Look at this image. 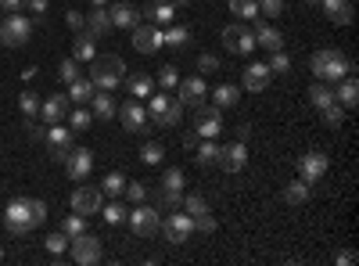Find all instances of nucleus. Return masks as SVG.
Here are the masks:
<instances>
[{
  "mask_svg": "<svg viewBox=\"0 0 359 266\" xmlns=\"http://www.w3.org/2000/svg\"><path fill=\"white\" fill-rule=\"evenodd\" d=\"M327 169H331V159H327L323 152H309V155L298 159V176H302L306 184H316Z\"/></svg>",
  "mask_w": 359,
  "mask_h": 266,
  "instance_id": "obj_16",
  "label": "nucleus"
},
{
  "mask_svg": "<svg viewBox=\"0 0 359 266\" xmlns=\"http://www.w3.org/2000/svg\"><path fill=\"white\" fill-rule=\"evenodd\" d=\"M187 44H191V29H187V25H172V29H162V47L184 51Z\"/></svg>",
  "mask_w": 359,
  "mask_h": 266,
  "instance_id": "obj_30",
  "label": "nucleus"
},
{
  "mask_svg": "<svg viewBox=\"0 0 359 266\" xmlns=\"http://www.w3.org/2000/svg\"><path fill=\"white\" fill-rule=\"evenodd\" d=\"M123 83H126L130 98H137V101H140V98H151V86H155V83H151V76H144V72H137V76H126Z\"/></svg>",
  "mask_w": 359,
  "mask_h": 266,
  "instance_id": "obj_33",
  "label": "nucleus"
},
{
  "mask_svg": "<svg viewBox=\"0 0 359 266\" xmlns=\"http://www.w3.org/2000/svg\"><path fill=\"white\" fill-rule=\"evenodd\" d=\"M72 58H76L79 65H83V62L90 65V62L97 58V40L90 36V33H76V40H72Z\"/></svg>",
  "mask_w": 359,
  "mask_h": 266,
  "instance_id": "obj_24",
  "label": "nucleus"
},
{
  "mask_svg": "<svg viewBox=\"0 0 359 266\" xmlns=\"http://www.w3.org/2000/svg\"><path fill=\"white\" fill-rule=\"evenodd\" d=\"M287 11V4H284V0H259V15H266L269 22H273V18H280Z\"/></svg>",
  "mask_w": 359,
  "mask_h": 266,
  "instance_id": "obj_45",
  "label": "nucleus"
},
{
  "mask_svg": "<svg viewBox=\"0 0 359 266\" xmlns=\"http://www.w3.org/2000/svg\"><path fill=\"white\" fill-rule=\"evenodd\" d=\"M90 98H94V83H90V79H72L69 83V101L90 105Z\"/></svg>",
  "mask_w": 359,
  "mask_h": 266,
  "instance_id": "obj_36",
  "label": "nucleus"
},
{
  "mask_svg": "<svg viewBox=\"0 0 359 266\" xmlns=\"http://www.w3.org/2000/svg\"><path fill=\"white\" fill-rule=\"evenodd\" d=\"M194 159H198V166H216V159H219V144H216V137H201Z\"/></svg>",
  "mask_w": 359,
  "mask_h": 266,
  "instance_id": "obj_34",
  "label": "nucleus"
},
{
  "mask_svg": "<svg viewBox=\"0 0 359 266\" xmlns=\"http://www.w3.org/2000/svg\"><path fill=\"white\" fill-rule=\"evenodd\" d=\"M198 72H201V76L219 72V58H216V54H201V58H198Z\"/></svg>",
  "mask_w": 359,
  "mask_h": 266,
  "instance_id": "obj_52",
  "label": "nucleus"
},
{
  "mask_svg": "<svg viewBox=\"0 0 359 266\" xmlns=\"http://www.w3.org/2000/svg\"><path fill=\"white\" fill-rule=\"evenodd\" d=\"M118 119H123V126L130 130V133H144L147 130V108L137 101V98H130V101H123L118 105Z\"/></svg>",
  "mask_w": 359,
  "mask_h": 266,
  "instance_id": "obj_13",
  "label": "nucleus"
},
{
  "mask_svg": "<svg viewBox=\"0 0 359 266\" xmlns=\"http://www.w3.org/2000/svg\"><path fill=\"white\" fill-rule=\"evenodd\" d=\"M57 76H62L65 83H72V79H79V62L76 58H65L62 65H57Z\"/></svg>",
  "mask_w": 359,
  "mask_h": 266,
  "instance_id": "obj_51",
  "label": "nucleus"
},
{
  "mask_svg": "<svg viewBox=\"0 0 359 266\" xmlns=\"http://www.w3.org/2000/svg\"><path fill=\"white\" fill-rule=\"evenodd\" d=\"M0 11H25V0H0Z\"/></svg>",
  "mask_w": 359,
  "mask_h": 266,
  "instance_id": "obj_58",
  "label": "nucleus"
},
{
  "mask_svg": "<svg viewBox=\"0 0 359 266\" xmlns=\"http://www.w3.org/2000/svg\"><path fill=\"white\" fill-rule=\"evenodd\" d=\"M130 33H133L130 44H133L140 54H155V51H162V29H158V25H133Z\"/></svg>",
  "mask_w": 359,
  "mask_h": 266,
  "instance_id": "obj_17",
  "label": "nucleus"
},
{
  "mask_svg": "<svg viewBox=\"0 0 359 266\" xmlns=\"http://www.w3.org/2000/svg\"><path fill=\"white\" fill-rule=\"evenodd\" d=\"M287 205H291V209H298V205H306L309 201V184L302 180V176H298V180H291L287 187H284V194H280Z\"/></svg>",
  "mask_w": 359,
  "mask_h": 266,
  "instance_id": "obj_28",
  "label": "nucleus"
},
{
  "mask_svg": "<svg viewBox=\"0 0 359 266\" xmlns=\"http://www.w3.org/2000/svg\"><path fill=\"white\" fill-rule=\"evenodd\" d=\"M147 15H151L155 25H169L172 15H176V8L169 4V0H151V4H147Z\"/></svg>",
  "mask_w": 359,
  "mask_h": 266,
  "instance_id": "obj_35",
  "label": "nucleus"
},
{
  "mask_svg": "<svg viewBox=\"0 0 359 266\" xmlns=\"http://www.w3.org/2000/svg\"><path fill=\"white\" fill-rule=\"evenodd\" d=\"M165 241H172V245H184L187 238H191V234H194V220L187 216V213H176L172 209V216L165 220Z\"/></svg>",
  "mask_w": 359,
  "mask_h": 266,
  "instance_id": "obj_18",
  "label": "nucleus"
},
{
  "mask_svg": "<svg viewBox=\"0 0 359 266\" xmlns=\"http://www.w3.org/2000/svg\"><path fill=\"white\" fill-rule=\"evenodd\" d=\"M219 130H223V108H205V105H198L194 108V133L198 137H219Z\"/></svg>",
  "mask_w": 359,
  "mask_h": 266,
  "instance_id": "obj_11",
  "label": "nucleus"
},
{
  "mask_svg": "<svg viewBox=\"0 0 359 266\" xmlns=\"http://www.w3.org/2000/svg\"><path fill=\"white\" fill-rule=\"evenodd\" d=\"M269 79H273L269 65H262V62H252V65H245L241 86H245V91H252V94H262V91H269Z\"/></svg>",
  "mask_w": 359,
  "mask_h": 266,
  "instance_id": "obj_19",
  "label": "nucleus"
},
{
  "mask_svg": "<svg viewBox=\"0 0 359 266\" xmlns=\"http://www.w3.org/2000/svg\"><path fill=\"white\" fill-rule=\"evenodd\" d=\"M212 101H216V108H233L237 101H241V86H233V83H219L216 91H212Z\"/></svg>",
  "mask_w": 359,
  "mask_h": 266,
  "instance_id": "obj_32",
  "label": "nucleus"
},
{
  "mask_svg": "<svg viewBox=\"0 0 359 266\" xmlns=\"http://www.w3.org/2000/svg\"><path fill=\"white\" fill-rule=\"evenodd\" d=\"M158 83H162V91H176V83H180L176 65H162V69H158Z\"/></svg>",
  "mask_w": 359,
  "mask_h": 266,
  "instance_id": "obj_48",
  "label": "nucleus"
},
{
  "mask_svg": "<svg viewBox=\"0 0 359 266\" xmlns=\"http://www.w3.org/2000/svg\"><path fill=\"white\" fill-rule=\"evenodd\" d=\"M309 69H313V72H316V79H323V83H338V79H345L355 65L348 62V58H345L341 51L323 47V51H316V54H313Z\"/></svg>",
  "mask_w": 359,
  "mask_h": 266,
  "instance_id": "obj_2",
  "label": "nucleus"
},
{
  "mask_svg": "<svg viewBox=\"0 0 359 266\" xmlns=\"http://www.w3.org/2000/svg\"><path fill=\"white\" fill-rule=\"evenodd\" d=\"M62 230L69 234V238H79V234H86V216H79V213H72V216H65V223H62Z\"/></svg>",
  "mask_w": 359,
  "mask_h": 266,
  "instance_id": "obj_46",
  "label": "nucleus"
},
{
  "mask_svg": "<svg viewBox=\"0 0 359 266\" xmlns=\"http://www.w3.org/2000/svg\"><path fill=\"white\" fill-rule=\"evenodd\" d=\"M101 255H104V248H101V241L90 230L69 241V259L79 262V266H94V262H101Z\"/></svg>",
  "mask_w": 359,
  "mask_h": 266,
  "instance_id": "obj_8",
  "label": "nucleus"
},
{
  "mask_svg": "<svg viewBox=\"0 0 359 266\" xmlns=\"http://www.w3.org/2000/svg\"><path fill=\"white\" fill-rule=\"evenodd\" d=\"M65 166V173H69V180H86L90 176V169H94V152H90V147H72L69 152V159L62 162Z\"/></svg>",
  "mask_w": 359,
  "mask_h": 266,
  "instance_id": "obj_12",
  "label": "nucleus"
},
{
  "mask_svg": "<svg viewBox=\"0 0 359 266\" xmlns=\"http://www.w3.org/2000/svg\"><path fill=\"white\" fill-rule=\"evenodd\" d=\"M83 33H90L94 40L108 36V33H111V18H108V8H94V11H86V25H83Z\"/></svg>",
  "mask_w": 359,
  "mask_h": 266,
  "instance_id": "obj_23",
  "label": "nucleus"
},
{
  "mask_svg": "<svg viewBox=\"0 0 359 266\" xmlns=\"http://www.w3.org/2000/svg\"><path fill=\"white\" fill-rule=\"evenodd\" d=\"M90 4H94V8H108V4H111V0H90Z\"/></svg>",
  "mask_w": 359,
  "mask_h": 266,
  "instance_id": "obj_60",
  "label": "nucleus"
},
{
  "mask_svg": "<svg viewBox=\"0 0 359 266\" xmlns=\"http://www.w3.org/2000/svg\"><path fill=\"white\" fill-rule=\"evenodd\" d=\"M90 112H94V119H111L118 108H115L108 91H94V98H90Z\"/></svg>",
  "mask_w": 359,
  "mask_h": 266,
  "instance_id": "obj_27",
  "label": "nucleus"
},
{
  "mask_svg": "<svg viewBox=\"0 0 359 266\" xmlns=\"http://www.w3.org/2000/svg\"><path fill=\"white\" fill-rule=\"evenodd\" d=\"M341 86H338V91H334V98H338V105L345 108V112H352L355 105H359V83H355V76L348 72L345 79H338Z\"/></svg>",
  "mask_w": 359,
  "mask_h": 266,
  "instance_id": "obj_25",
  "label": "nucleus"
},
{
  "mask_svg": "<svg viewBox=\"0 0 359 266\" xmlns=\"http://www.w3.org/2000/svg\"><path fill=\"white\" fill-rule=\"evenodd\" d=\"M223 47H226L230 54H252V51H255V33H252L248 25L233 22V25L223 29Z\"/></svg>",
  "mask_w": 359,
  "mask_h": 266,
  "instance_id": "obj_10",
  "label": "nucleus"
},
{
  "mask_svg": "<svg viewBox=\"0 0 359 266\" xmlns=\"http://www.w3.org/2000/svg\"><path fill=\"white\" fill-rule=\"evenodd\" d=\"M320 4H323L327 18H331L334 25H352L355 22V4L352 0H320Z\"/></svg>",
  "mask_w": 359,
  "mask_h": 266,
  "instance_id": "obj_22",
  "label": "nucleus"
},
{
  "mask_svg": "<svg viewBox=\"0 0 359 266\" xmlns=\"http://www.w3.org/2000/svg\"><path fill=\"white\" fill-rule=\"evenodd\" d=\"M0 223H4V213H0Z\"/></svg>",
  "mask_w": 359,
  "mask_h": 266,
  "instance_id": "obj_61",
  "label": "nucleus"
},
{
  "mask_svg": "<svg viewBox=\"0 0 359 266\" xmlns=\"http://www.w3.org/2000/svg\"><path fill=\"white\" fill-rule=\"evenodd\" d=\"M4 227L15 234V238H22V234H29V230H36L40 220L33 213V198H15L8 209H4Z\"/></svg>",
  "mask_w": 359,
  "mask_h": 266,
  "instance_id": "obj_4",
  "label": "nucleus"
},
{
  "mask_svg": "<svg viewBox=\"0 0 359 266\" xmlns=\"http://www.w3.org/2000/svg\"><path fill=\"white\" fill-rule=\"evenodd\" d=\"M176 94H180V105L198 108V105L205 101V94H208V86H205L201 76H191V79H180V83H176Z\"/></svg>",
  "mask_w": 359,
  "mask_h": 266,
  "instance_id": "obj_21",
  "label": "nucleus"
},
{
  "mask_svg": "<svg viewBox=\"0 0 359 266\" xmlns=\"http://www.w3.org/2000/svg\"><path fill=\"white\" fill-rule=\"evenodd\" d=\"M65 123H69V130H90V123H94V112L90 108H69V115H65Z\"/></svg>",
  "mask_w": 359,
  "mask_h": 266,
  "instance_id": "obj_37",
  "label": "nucleus"
},
{
  "mask_svg": "<svg viewBox=\"0 0 359 266\" xmlns=\"http://www.w3.org/2000/svg\"><path fill=\"white\" fill-rule=\"evenodd\" d=\"M162 187H172V191H184V169H176V166H169V169H165V176H162Z\"/></svg>",
  "mask_w": 359,
  "mask_h": 266,
  "instance_id": "obj_49",
  "label": "nucleus"
},
{
  "mask_svg": "<svg viewBox=\"0 0 359 266\" xmlns=\"http://www.w3.org/2000/svg\"><path fill=\"white\" fill-rule=\"evenodd\" d=\"M180 115H184V105H180V98H169V91L147 98V123H155V126H180Z\"/></svg>",
  "mask_w": 359,
  "mask_h": 266,
  "instance_id": "obj_3",
  "label": "nucleus"
},
{
  "mask_svg": "<svg viewBox=\"0 0 359 266\" xmlns=\"http://www.w3.org/2000/svg\"><path fill=\"white\" fill-rule=\"evenodd\" d=\"M43 144H47V152H50L54 162H65L69 152L76 147V130H69V126H62V123H54V126L43 133Z\"/></svg>",
  "mask_w": 359,
  "mask_h": 266,
  "instance_id": "obj_7",
  "label": "nucleus"
},
{
  "mask_svg": "<svg viewBox=\"0 0 359 266\" xmlns=\"http://www.w3.org/2000/svg\"><path fill=\"white\" fill-rule=\"evenodd\" d=\"M126 223L133 227V234H140V238H155V234L162 230V213L155 209V205H133Z\"/></svg>",
  "mask_w": 359,
  "mask_h": 266,
  "instance_id": "obj_6",
  "label": "nucleus"
},
{
  "mask_svg": "<svg viewBox=\"0 0 359 266\" xmlns=\"http://www.w3.org/2000/svg\"><path fill=\"white\" fill-rule=\"evenodd\" d=\"M162 155H165V147H162L158 140H147V144L140 147V159H144L147 166H158V162H162Z\"/></svg>",
  "mask_w": 359,
  "mask_h": 266,
  "instance_id": "obj_43",
  "label": "nucleus"
},
{
  "mask_svg": "<svg viewBox=\"0 0 359 266\" xmlns=\"http://www.w3.org/2000/svg\"><path fill=\"white\" fill-rule=\"evenodd\" d=\"M101 191H104L108 198H118V194L126 191V176H123V173H108L104 180H101Z\"/></svg>",
  "mask_w": 359,
  "mask_h": 266,
  "instance_id": "obj_41",
  "label": "nucleus"
},
{
  "mask_svg": "<svg viewBox=\"0 0 359 266\" xmlns=\"http://www.w3.org/2000/svg\"><path fill=\"white\" fill-rule=\"evenodd\" d=\"M266 65H269V72H280V76H284V72L291 69V58H287L284 51H269V62H266Z\"/></svg>",
  "mask_w": 359,
  "mask_h": 266,
  "instance_id": "obj_47",
  "label": "nucleus"
},
{
  "mask_svg": "<svg viewBox=\"0 0 359 266\" xmlns=\"http://www.w3.org/2000/svg\"><path fill=\"white\" fill-rule=\"evenodd\" d=\"M320 119H323V126H331V130H338L341 123H345V108L334 101V105H327V108H320Z\"/></svg>",
  "mask_w": 359,
  "mask_h": 266,
  "instance_id": "obj_40",
  "label": "nucleus"
},
{
  "mask_svg": "<svg viewBox=\"0 0 359 266\" xmlns=\"http://www.w3.org/2000/svg\"><path fill=\"white\" fill-rule=\"evenodd\" d=\"M184 205V191H172V187H158L155 191V209L158 213H172Z\"/></svg>",
  "mask_w": 359,
  "mask_h": 266,
  "instance_id": "obj_29",
  "label": "nucleus"
},
{
  "mask_svg": "<svg viewBox=\"0 0 359 266\" xmlns=\"http://www.w3.org/2000/svg\"><path fill=\"white\" fill-rule=\"evenodd\" d=\"M126 198H130L133 205H140V201L147 198V187H144V184H126Z\"/></svg>",
  "mask_w": 359,
  "mask_h": 266,
  "instance_id": "obj_56",
  "label": "nucleus"
},
{
  "mask_svg": "<svg viewBox=\"0 0 359 266\" xmlns=\"http://www.w3.org/2000/svg\"><path fill=\"white\" fill-rule=\"evenodd\" d=\"M216 162L223 166V173H245V166H248V147H245V140H233V144L219 147V159H216Z\"/></svg>",
  "mask_w": 359,
  "mask_h": 266,
  "instance_id": "obj_15",
  "label": "nucleus"
},
{
  "mask_svg": "<svg viewBox=\"0 0 359 266\" xmlns=\"http://www.w3.org/2000/svg\"><path fill=\"white\" fill-rule=\"evenodd\" d=\"M101 216L115 227V223H126V216H130V209H126V205L123 201H108V209H104V205H101Z\"/></svg>",
  "mask_w": 359,
  "mask_h": 266,
  "instance_id": "obj_42",
  "label": "nucleus"
},
{
  "mask_svg": "<svg viewBox=\"0 0 359 266\" xmlns=\"http://www.w3.org/2000/svg\"><path fill=\"white\" fill-rule=\"evenodd\" d=\"M108 18H111V29H133V25H140V11L130 4V0H115V4H108Z\"/></svg>",
  "mask_w": 359,
  "mask_h": 266,
  "instance_id": "obj_20",
  "label": "nucleus"
},
{
  "mask_svg": "<svg viewBox=\"0 0 359 266\" xmlns=\"http://www.w3.org/2000/svg\"><path fill=\"white\" fill-rule=\"evenodd\" d=\"M306 98H309V105H313L316 112H320V108H327V105H334V101H338V98H334V86H331V83H323V79L309 86V94H306Z\"/></svg>",
  "mask_w": 359,
  "mask_h": 266,
  "instance_id": "obj_26",
  "label": "nucleus"
},
{
  "mask_svg": "<svg viewBox=\"0 0 359 266\" xmlns=\"http://www.w3.org/2000/svg\"><path fill=\"white\" fill-rule=\"evenodd\" d=\"M230 11L241 22H255L259 18V0H230Z\"/></svg>",
  "mask_w": 359,
  "mask_h": 266,
  "instance_id": "obj_38",
  "label": "nucleus"
},
{
  "mask_svg": "<svg viewBox=\"0 0 359 266\" xmlns=\"http://www.w3.org/2000/svg\"><path fill=\"white\" fill-rule=\"evenodd\" d=\"M65 22H69V29H72V33H83V25H86V15H79L76 8H69V11H65Z\"/></svg>",
  "mask_w": 359,
  "mask_h": 266,
  "instance_id": "obj_55",
  "label": "nucleus"
},
{
  "mask_svg": "<svg viewBox=\"0 0 359 266\" xmlns=\"http://www.w3.org/2000/svg\"><path fill=\"white\" fill-rule=\"evenodd\" d=\"M248 133H252V126H248V123L237 126V140H248Z\"/></svg>",
  "mask_w": 359,
  "mask_h": 266,
  "instance_id": "obj_59",
  "label": "nucleus"
},
{
  "mask_svg": "<svg viewBox=\"0 0 359 266\" xmlns=\"http://www.w3.org/2000/svg\"><path fill=\"white\" fill-rule=\"evenodd\" d=\"M184 209H187V216H201V213H208V201L201 194H187L184 198Z\"/></svg>",
  "mask_w": 359,
  "mask_h": 266,
  "instance_id": "obj_50",
  "label": "nucleus"
},
{
  "mask_svg": "<svg viewBox=\"0 0 359 266\" xmlns=\"http://www.w3.org/2000/svg\"><path fill=\"white\" fill-rule=\"evenodd\" d=\"M40 94H33V91H25L22 98H18V108H22V115L25 119H40Z\"/></svg>",
  "mask_w": 359,
  "mask_h": 266,
  "instance_id": "obj_39",
  "label": "nucleus"
},
{
  "mask_svg": "<svg viewBox=\"0 0 359 266\" xmlns=\"http://www.w3.org/2000/svg\"><path fill=\"white\" fill-rule=\"evenodd\" d=\"M69 94H50L40 101V123L43 126H54V123H65V115H69Z\"/></svg>",
  "mask_w": 359,
  "mask_h": 266,
  "instance_id": "obj_14",
  "label": "nucleus"
},
{
  "mask_svg": "<svg viewBox=\"0 0 359 266\" xmlns=\"http://www.w3.org/2000/svg\"><path fill=\"white\" fill-rule=\"evenodd\" d=\"M69 241H72L69 234L57 230V234H50V238H47V252H50V255H65V252H69Z\"/></svg>",
  "mask_w": 359,
  "mask_h": 266,
  "instance_id": "obj_44",
  "label": "nucleus"
},
{
  "mask_svg": "<svg viewBox=\"0 0 359 266\" xmlns=\"http://www.w3.org/2000/svg\"><path fill=\"white\" fill-rule=\"evenodd\" d=\"M0 18H4V15H0Z\"/></svg>",
  "mask_w": 359,
  "mask_h": 266,
  "instance_id": "obj_62",
  "label": "nucleus"
},
{
  "mask_svg": "<svg viewBox=\"0 0 359 266\" xmlns=\"http://www.w3.org/2000/svg\"><path fill=\"white\" fill-rule=\"evenodd\" d=\"M194 220V230H201V234H212L216 230V216L212 213H201V216H191Z\"/></svg>",
  "mask_w": 359,
  "mask_h": 266,
  "instance_id": "obj_54",
  "label": "nucleus"
},
{
  "mask_svg": "<svg viewBox=\"0 0 359 266\" xmlns=\"http://www.w3.org/2000/svg\"><path fill=\"white\" fill-rule=\"evenodd\" d=\"M69 205H72V213H79V216L101 213V205H104V191H101V187H90V184H79V187L72 191Z\"/></svg>",
  "mask_w": 359,
  "mask_h": 266,
  "instance_id": "obj_9",
  "label": "nucleus"
},
{
  "mask_svg": "<svg viewBox=\"0 0 359 266\" xmlns=\"http://www.w3.org/2000/svg\"><path fill=\"white\" fill-rule=\"evenodd\" d=\"M33 36V18L22 11H8V18H0V44L4 47H22Z\"/></svg>",
  "mask_w": 359,
  "mask_h": 266,
  "instance_id": "obj_5",
  "label": "nucleus"
},
{
  "mask_svg": "<svg viewBox=\"0 0 359 266\" xmlns=\"http://www.w3.org/2000/svg\"><path fill=\"white\" fill-rule=\"evenodd\" d=\"M123 79H126V62L118 54H97L94 62H90V83H94V91L111 94Z\"/></svg>",
  "mask_w": 359,
  "mask_h": 266,
  "instance_id": "obj_1",
  "label": "nucleus"
},
{
  "mask_svg": "<svg viewBox=\"0 0 359 266\" xmlns=\"http://www.w3.org/2000/svg\"><path fill=\"white\" fill-rule=\"evenodd\" d=\"M355 259H359V255H355L352 248H341V252H334V262H338V266H355Z\"/></svg>",
  "mask_w": 359,
  "mask_h": 266,
  "instance_id": "obj_57",
  "label": "nucleus"
},
{
  "mask_svg": "<svg viewBox=\"0 0 359 266\" xmlns=\"http://www.w3.org/2000/svg\"><path fill=\"white\" fill-rule=\"evenodd\" d=\"M255 47H266V51H284V36L277 33L273 25H259V29H255Z\"/></svg>",
  "mask_w": 359,
  "mask_h": 266,
  "instance_id": "obj_31",
  "label": "nucleus"
},
{
  "mask_svg": "<svg viewBox=\"0 0 359 266\" xmlns=\"http://www.w3.org/2000/svg\"><path fill=\"white\" fill-rule=\"evenodd\" d=\"M25 11L33 15V25H40L43 15H47V0H25Z\"/></svg>",
  "mask_w": 359,
  "mask_h": 266,
  "instance_id": "obj_53",
  "label": "nucleus"
}]
</instances>
